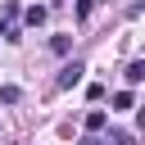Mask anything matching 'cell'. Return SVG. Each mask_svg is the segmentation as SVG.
Wrapping results in <instances>:
<instances>
[{
	"instance_id": "obj_6",
	"label": "cell",
	"mask_w": 145,
	"mask_h": 145,
	"mask_svg": "<svg viewBox=\"0 0 145 145\" xmlns=\"http://www.w3.org/2000/svg\"><path fill=\"white\" fill-rule=\"evenodd\" d=\"M14 14H18V5H14V0H9V5H0V23H5V27L14 23ZM5 27H0V32H5Z\"/></svg>"
},
{
	"instance_id": "obj_7",
	"label": "cell",
	"mask_w": 145,
	"mask_h": 145,
	"mask_svg": "<svg viewBox=\"0 0 145 145\" xmlns=\"http://www.w3.org/2000/svg\"><path fill=\"white\" fill-rule=\"evenodd\" d=\"M18 95H23L18 86H0V100H5V104H18Z\"/></svg>"
},
{
	"instance_id": "obj_8",
	"label": "cell",
	"mask_w": 145,
	"mask_h": 145,
	"mask_svg": "<svg viewBox=\"0 0 145 145\" xmlns=\"http://www.w3.org/2000/svg\"><path fill=\"white\" fill-rule=\"evenodd\" d=\"M82 145H100V140H95V131H91V136H82Z\"/></svg>"
},
{
	"instance_id": "obj_5",
	"label": "cell",
	"mask_w": 145,
	"mask_h": 145,
	"mask_svg": "<svg viewBox=\"0 0 145 145\" xmlns=\"http://www.w3.org/2000/svg\"><path fill=\"white\" fill-rule=\"evenodd\" d=\"M113 109H118V113L136 109V95H131V91H118V95H113Z\"/></svg>"
},
{
	"instance_id": "obj_1",
	"label": "cell",
	"mask_w": 145,
	"mask_h": 145,
	"mask_svg": "<svg viewBox=\"0 0 145 145\" xmlns=\"http://www.w3.org/2000/svg\"><path fill=\"white\" fill-rule=\"evenodd\" d=\"M82 72H86V63H77V59H72V63H63V68H59L54 86H59V91H68V86H77V82H82Z\"/></svg>"
},
{
	"instance_id": "obj_2",
	"label": "cell",
	"mask_w": 145,
	"mask_h": 145,
	"mask_svg": "<svg viewBox=\"0 0 145 145\" xmlns=\"http://www.w3.org/2000/svg\"><path fill=\"white\" fill-rule=\"evenodd\" d=\"M122 77H127V86H140V82H145V59H131Z\"/></svg>"
},
{
	"instance_id": "obj_4",
	"label": "cell",
	"mask_w": 145,
	"mask_h": 145,
	"mask_svg": "<svg viewBox=\"0 0 145 145\" xmlns=\"http://www.w3.org/2000/svg\"><path fill=\"white\" fill-rule=\"evenodd\" d=\"M45 14H50L45 5H32V9L23 14V18H27V27H41V23H45Z\"/></svg>"
},
{
	"instance_id": "obj_3",
	"label": "cell",
	"mask_w": 145,
	"mask_h": 145,
	"mask_svg": "<svg viewBox=\"0 0 145 145\" xmlns=\"http://www.w3.org/2000/svg\"><path fill=\"white\" fill-rule=\"evenodd\" d=\"M104 127H109L104 109H91V113H86V131H104Z\"/></svg>"
}]
</instances>
